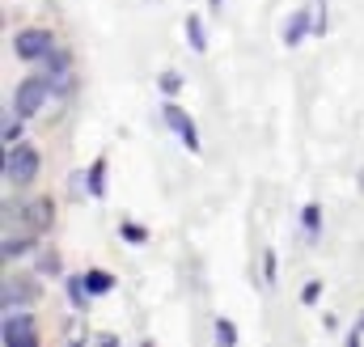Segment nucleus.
<instances>
[{"instance_id": "19", "label": "nucleus", "mask_w": 364, "mask_h": 347, "mask_svg": "<svg viewBox=\"0 0 364 347\" xmlns=\"http://www.w3.org/2000/svg\"><path fill=\"white\" fill-rule=\"evenodd\" d=\"M275 279H279V259L275 250H263V288H275Z\"/></svg>"}, {"instance_id": "1", "label": "nucleus", "mask_w": 364, "mask_h": 347, "mask_svg": "<svg viewBox=\"0 0 364 347\" xmlns=\"http://www.w3.org/2000/svg\"><path fill=\"white\" fill-rule=\"evenodd\" d=\"M43 170V157H38V149L34 144H26V140H17V144H4V182H17V186H26V182H34Z\"/></svg>"}, {"instance_id": "18", "label": "nucleus", "mask_w": 364, "mask_h": 347, "mask_svg": "<svg viewBox=\"0 0 364 347\" xmlns=\"http://www.w3.org/2000/svg\"><path fill=\"white\" fill-rule=\"evenodd\" d=\"M38 271H43V275H64V259H60V250H43V255H38Z\"/></svg>"}, {"instance_id": "15", "label": "nucleus", "mask_w": 364, "mask_h": 347, "mask_svg": "<svg viewBox=\"0 0 364 347\" xmlns=\"http://www.w3.org/2000/svg\"><path fill=\"white\" fill-rule=\"evenodd\" d=\"M119 237H123L127 246H144V242H149V229H144L140 220H119Z\"/></svg>"}, {"instance_id": "21", "label": "nucleus", "mask_w": 364, "mask_h": 347, "mask_svg": "<svg viewBox=\"0 0 364 347\" xmlns=\"http://www.w3.org/2000/svg\"><path fill=\"white\" fill-rule=\"evenodd\" d=\"M21 123H26L21 114H9V123H4V144H17V140H21Z\"/></svg>"}, {"instance_id": "3", "label": "nucleus", "mask_w": 364, "mask_h": 347, "mask_svg": "<svg viewBox=\"0 0 364 347\" xmlns=\"http://www.w3.org/2000/svg\"><path fill=\"white\" fill-rule=\"evenodd\" d=\"M55 47H60V43H55V34H51V30H43V26H26V30H17V34H13V55H17L21 64H43Z\"/></svg>"}, {"instance_id": "13", "label": "nucleus", "mask_w": 364, "mask_h": 347, "mask_svg": "<svg viewBox=\"0 0 364 347\" xmlns=\"http://www.w3.org/2000/svg\"><path fill=\"white\" fill-rule=\"evenodd\" d=\"M34 237H38L34 229H30V233H17V237H13V233H4V246H0L4 262H13V259H21V255H30V250H34Z\"/></svg>"}, {"instance_id": "17", "label": "nucleus", "mask_w": 364, "mask_h": 347, "mask_svg": "<svg viewBox=\"0 0 364 347\" xmlns=\"http://www.w3.org/2000/svg\"><path fill=\"white\" fill-rule=\"evenodd\" d=\"M182 85H186V81H182V73H174V68H166V73L157 77V89H161L166 97H178Z\"/></svg>"}, {"instance_id": "25", "label": "nucleus", "mask_w": 364, "mask_h": 347, "mask_svg": "<svg viewBox=\"0 0 364 347\" xmlns=\"http://www.w3.org/2000/svg\"><path fill=\"white\" fill-rule=\"evenodd\" d=\"M356 322H360V326H364V309H360V318H356Z\"/></svg>"}, {"instance_id": "12", "label": "nucleus", "mask_w": 364, "mask_h": 347, "mask_svg": "<svg viewBox=\"0 0 364 347\" xmlns=\"http://www.w3.org/2000/svg\"><path fill=\"white\" fill-rule=\"evenodd\" d=\"M182 30H186V43H191V51H195V55H203V51H208V26H203V17H199V13H186Z\"/></svg>"}, {"instance_id": "6", "label": "nucleus", "mask_w": 364, "mask_h": 347, "mask_svg": "<svg viewBox=\"0 0 364 347\" xmlns=\"http://www.w3.org/2000/svg\"><path fill=\"white\" fill-rule=\"evenodd\" d=\"M309 34H314V4L288 13V21H284V30H279V43H284V47H301Z\"/></svg>"}, {"instance_id": "20", "label": "nucleus", "mask_w": 364, "mask_h": 347, "mask_svg": "<svg viewBox=\"0 0 364 347\" xmlns=\"http://www.w3.org/2000/svg\"><path fill=\"white\" fill-rule=\"evenodd\" d=\"M331 30V13H326V0H318L314 4V38H322Z\"/></svg>"}, {"instance_id": "11", "label": "nucleus", "mask_w": 364, "mask_h": 347, "mask_svg": "<svg viewBox=\"0 0 364 347\" xmlns=\"http://www.w3.org/2000/svg\"><path fill=\"white\" fill-rule=\"evenodd\" d=\"M110 161L106 157H93L90 170H85V178H90V199H106V186H110Z\"/></svg>"}, {"instance_id": "9", "label": "nucleus", "mask_w": 364, "mask_h": 347, "mask_svg": "<svg viewBox=\"0 0 364 347\" xmlns=\"http://www.w3.org/2000/svg\"><path fill=\"white\" fill-rule=\"evenodd\" d=\"M64 292H68V305H73L77 314L90 309L93 292H90V284H85V271H81V275H64Z\"/></svg>"}, {"instance_id": "23", "label": "nucleus", "mask_w": 364, "mask_h": 347, "mask_svg": "<svg viewBox=\"0 0 364 347\" xmlns=\"http://www.w3.org/2000/svg\"><path fill=\"white\" fill-rule=\"evenodd\" d=\"M360 339H364V326L356 322V326L348 331V339H343V343H348V347H360Z\"/></svg>"}, {"instance_id": "5", "label": "nucleus", "mask_w": 364, "mask_h": 347, "mask_svg": "<svg viewBox=\"0 0 364 347\" xmlns=\"http://www.w3.org/2000/svg\"><path fill=\"white\" fill-rule=\"evenodd\" d=\"M4 347H38V331H34V318L26 309H4Z\"/></svg>"}, {"instance_id": "7", "label": "nucleus", "mask_w": 364, "mask_h": 347, "mask_svg": "<svg viewBox=\"0 0 364 347\" xmlns=\"http://www.w3.org/2000/svg\"><path fill=\"white\" fill-rule=\"evenodd\" d=\"M34 297H38V284H30V279H4V288H0L4 309H26Z\"/></svg>"}, {"instance_id": "10", "label": "nucleus", "mask_w": 364, "mask_h": 347, "mask_svg": "<svg viewBox=\"0 0 364 347\" xmlns=\"http://www.w3.org/2000/svg\"><path fill=\"white\" fill-rule=\"evenodd\" d=\"M21 212H26V220H30V229H34V233H47V229H51V220H55L51 199H34V203H26Z\"/></svg>"}, {"instance_id": "2", "label": "nucleus", "mask_w": 364, "mask_h": 347, "mask_svg": "<svg viewBox=\"0 0 364 347\" xmlns=\"http://www.w3.org/2000/svg\"><path fill=\"white\" fill-rule=\"evenodd\" d=\"M47 97H51V77L38 68L34 77H26L21 85L13 89V110L9 114H21V119H34L43 106H47Z\"/></svg>"}, {"instance_id": "8", "label": "nucleus", "mask_w": 364, "mask_h": 347, "mask_svg": "<svg viewBox=\"0 0 364 347\" xmlns=\"http://www.w3.org/2000/svg\"><path fill=\"white\" fill-rule=\"evenodd\" d=\"M301 242L305 246L322 242V203H305L301 208Z\"/></svg>"}, {"instance_id": "16", "label": "nucleus", "mask_w": 364, "mask_h": 347, "mask_svg": "<svg viewBox=\"0 0 364 347\" xmlns=\"http://www.w3.org/2000/svg\"><path fill=\"white\" fill-rule=\"evenodd\" d=\"M212 335H216L220 347H237V326H233L229 318H216V322H212Z\"/></svg>"}, {"instance_id": "14", "label": "nucleus", "mask_w": 364, "mask_h": 347, "mask_svg": "<svg viewBox=\"0 0 364 347\" xmlns=\"http://www.w3.org/2000/svg\"><path fill=\"white\" fill-rule=\"evenodd\" d=\"M85 284H90V292H93V297H110L119 279H114V275H110L106 267H90V271H85Z\"/></svg>"}, {"instance_id": "4", "label": "nucleus", "mask_w": 364, "mask_h": 347, "mask_svg": "<svg viewBox=\"0 0 364 347\" xmlns=\"http://www.w3.org/2000/svg\"><path fill=\"white\" fill-rule=\"evenodd\" d=\"M161 119H166V127H170V132L182 140V149H186V153H199V149H203V144H199V127H195V119L182 110L174 97H166V106H161Z\"/></svg>"}, {"instance_id": "22", "label": "nucleus", "mask_w": 364, "mask_h": 347, "mask_svg": "<svg viewBox=\"0 0 364 347\" xmlns=\"http://www.w3.org/2000/svg\"><path fill=\"white\" fill-rule=\"evenodd\" d=\"M318 297H322V279H309V284L301 288V305H314Z\"/></svg>"}, {"instance_id": "24", "label": "nucleus", "mask_w": 364, "mask_h": 347, "mask_svg": "<svg viewBox=\"0 0 364 347\" xmlns=\"http://www.w3.org/2000/svg\"><path fill=\"white\" fill-rule=\"evenodd\" d=\"M208 9H212V13H220V9H225V0H208Z\"/></svg>"}]
</instances>
